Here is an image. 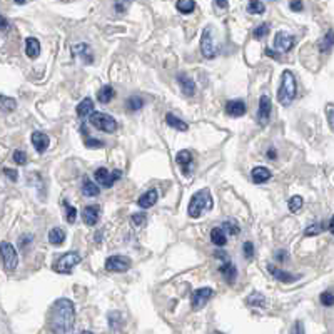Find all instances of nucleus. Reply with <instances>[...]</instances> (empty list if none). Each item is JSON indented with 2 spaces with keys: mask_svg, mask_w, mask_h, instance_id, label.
<instances>
[{
  "mask_svg": "<svg viewBox=\"0 0 334 334\" xmlns=\"http://www.w3.org/2000/svg\"><path fill=\"white\" fill-rule=\"evenodd\" d=\"M132 262L126 256H111L106 259V269L111 273H126L131 269Z\"/></svg>",
  "mask_w": 334,
  "mask_h": 334,
  "instance_id": "nucleus-10",
  "label": "nucleus"
},
{
  "mask_svg": "<svg viewBox=\"0 0 334 334\" xmlns=\"http://www.w3.org/2000/svg\"><path fill=\"white\" fill-rule=\"evenodd\" d=\"M0 247H2L3 267H5V271H8V273H13V271L17 269V266H18V256H17L15 247H13L10 242H7V241H3L2 244H0Z\"/></svg>",
  "mask_w": 334,
  "mask_h": 334,
  "instance_id": "nucleus-8",
  "label": "nucleus"
},
{
  "mask_svg": "<svg viewBox=\"0 0 334 334\" xmlns=\"http://www.w3.org/2000/svg\"><path fill=\"white\" fill-rule=\"evenodd\" d=\"M0 100H2V111L3 112L15 111V106H17L15 99H10V97H7V95H2V97H0Z\"/></svg>",
  "mask_w": 334,
  "mask_h": 334,
  "instance_id": "nucleus-38",
  "label": "nucleus"
},
{
  "mask_svg": "<svg viewBox=\"0 0 334 334\" xmlns=\"http://www.w3.org/2000/svg\"><path fill=\"white\" fill-rule=\"evenodd\" d=\"M75 324V308L74 303L67 298L57 299L50 308L49 328L54 334H69Z\"/></svg>",
  "mask_w": 334,
  "mask_h": 334,
  "instance_id": "nucleus-1",
  "label": "nucleus"
},
{
  "mask_svg": "<svg viewBox=\"0 0 334 334\" xmlns=\"http://www.w3.org/2000/svg\"><path fill=\"white\" fill-rule=\"evenodd\" d=\"M121 319H122V316H121V314H119V313H116V311L109 314V324H111V328H112V329H117V328L122 324Z\"/></svg>",
  "mask_w": 334,
  "mask_h": 334,
  "instance_id": "nucleus-42",
  "label": "nucleus"
},
{
  "mask_svg": "<svg viewBox=\"0 0 334 334\" xmlns=\"http://www.w3.org/2000/svg\"><path fill=\"white\" fill-rule=\"evenodd\" d=\"M175 162L182 167V174H189L190 172V166H192V154L190 151H179L177 156H175Z\"/></svg>",
  "mask_w": 334,
  "mask_h": 334,
  "instance_id": "nucleus-21",
  "label": "nucleus"
},
{
  "mask_svg": "<svg viewBox=\"0 0 334 334\" xmlns=\"http://www.w3.org/2000/svg\"><path fill=\"white\" fill-rule=\"evenodd\" d=\"M291 334H304V326L301 321H296L293 329H291Z\"/></svg>",
  "mask_w": 334,
  "mask_h": 334,
  "instance_id": "nucleus-50",
  "label": "nucleus"
},
{
  "mask_svg": "<svg viewBox=\"0 0 334 334\" xmlns=\"http://www.w3.org/2000/svg\"><path fill=\"white\" fill-rule=\"evenodd\" d=\"M212 296H214V291L211 288H199V289H195L192 293V296H190V306H192L194 311H197V309H202L209 303V299H211Z\"/></svg>",
  "mask_w": 334,
  "mask_h": 334,
  "instance_id": "nucleus-9",
  "label": "nucleus"
},
{
  "mask_svg": "<svg viewBox=\"0 0 334 334\" xmlns=\"http://www.w3.org/2000/svg\"><path fill=\"white\" fill-rule=\"evenodd\" d=\"M271 30V25L269 23H261L259 27H256L254 30H252V35L256 37V39H262V37H266L267 33Z\"/></svg>",
  "mask_w": 334,
  "mask_h": 334,
  "instance_id": "nucleus-41",
  "label": "nucleus"
},
{
  "mask_svg": "<svg viewBox=\"0 0 334 334\" xmlns=\"http://www.w3.org/2000/svg\"><path fill=\"white\" fill-rule=\"evenodd\" d=\"M25 54L28 59H37L40 54V44L35 37H28L25 40Z\"/></svg>",
  "mask_w": 334,
  "mask_h": 334,
  "instance_id": "nucleus-25",
  "label": "nucleus"
},
{
  "mask_svg": "<svg viewBox=\"0 0 334 334\" xmlns=\"http://www.w3.org/2000/svg\"><path fill=\"white\" fill-rule=\"evenodd\" d=\"M200 52L206 59H214L219 52L217 40H216V32L211 25H207L202 30V35H200Z\"/></svg>",
  "mask_w": 334,
  "mask_h": 334,
  "instance_id": "nucleus-4",
  "label": "nucleus"
},
{
  "mask_svg": "<svg viewBox=\"0 0 334 334\" xmlns=\"http://www.w3.org/2000/svg\"><path fill=\"white\" fill-rule=\"evenodd\" d=\"M267 157H269L271 161H274V159H276V151L273 149V147H271V149L267 151Z\"/></svg>",
  "mask_w": 334,
  "mask_h": 334,
  "instance_id": "nucleus-57",
  "label": "nucleus"
},
{
  "mask_svg": "<svg viewBox=\"0 0 334 334\" xmlns=\"http://www.w3.org/2000/svg\"><path fill=\"white\" fill-rule=\"evenodd\" d=\"M247 12L254 13V15H261V13L266 12L264 2H259V0H252V2L247 3Z\"/></svg>",
  "mask_w": 334,
  "mask_h": 334,
  "instance_id": "nucleus-37",
  "label": "nucleus"
},
{
  "mask_svg": "<svg viewBox=\"0 0 334 334\" xmlns=\"http://www.w3.org/2000/svg\"><path fill=\"white\" fill-rule=\"evenodd\" d=\"M264 54L267 57H271V59H279V54H274V50H271V49H264Z\"/></svg>",
  "mask_w": 334,
  "mask_h": 334,
  "instance_id": "nucleus-55",
  "label": "nucleus"
},
{
  "mask_svg": "<svg viewBox=\"0 0 334 334\" xmlns=\"http://www.w3.org/2000/svg\"><path fill=\"white\" fill-rule=\"evenodd\" d=\"M274 257H276V261H279V262H286V261L289 259V252L286 251V249H279V251H276Z\"/></svg>",
  "mask_w": 334,
  "mask_h": 334,
  "instance_id": "nucleus-47",
  "label": "nucleus"
},
{
  "mask_svg": "<svg viewBox=\"0 0 334 334\" xmlns=\"http://www.w3.org/2000/svg\"><path fill=\"white\" fill-rule=\"evenodd\" d=\"M100 219V207L99 206H85L82 209V221L87 226H95Z\"/></svg>",
  "mask_w": 334,
  "mask_h": 334,
  "instance_id": "nucleus-16",
  "label": "nucleus"
},
{
  "mask_svg": "<svg viewBox=\"0 0 334 334\" xmlns=\"http://www.w3.org/2000/svg\"><path fill=\"white\" fill-rule=\"evenodd\" d=\"M30 242H32V236H30V234H27V236H22V237H20L18 244H20L22 249H25V247H27L28 244H30Z\"/></svg>",
  "mask_w": 334,
  "mask_h": 334,
  "instance_id": "nucleus-51",
  "label": "nucleus"
},
{
  "mask_svg": "<svg viewBox=\"0 0 334 334\" xmlns=\"http://www.w3.org/2000/svg\"><path fill=\"white\" fill-rule=\"evenodd\" d=\"M72 50H74V54L77 55V57H80L85 64H90V62H94V54H92V49L87 45V44H75L74 47H72Z\"/></svg>",
  "mask_w": 334,
  "mask_h": 334,
  "instance_id": "nucleus-23",
  "label": "nucleus"
},
{
  "mask_svg": "<svg viewBox=\"0 0 334 334\" xmlns=\"http://www.w3.org/2000/svg\"><path fill=\"white\" fill-rule=\"evenodd\" d=\"M267 271H269V274L273 276L274 279L281 281V283H294V281H298L301 278L299 274H289L286 273V271L279 269V267H276L274 264H267Z\"/></svg>",
  "mask_w": 334,
  "mask_h": 334,
  "instance_id": "nucleus-15",
  "label": "nucleus"
},
{
  "mask_svg": "<svg viewBox=\"0 0 334 334\" xmlns=\"http://www.w3.org/2000/svg\"><path fill=\"white\" fill-rule=\"evenodd\" d=\"M211 241L217 247H222L227 244V234L222 231V227H214L211 231Z\"/></svg>",
  "mask_w": 334,
  "mask_h": 334,
  "instance_id": "nucleus-26",
  "label": "nucleus"
},
{
  "mask_svg": "<svg viewBox=\"0 0 334 334\" xmlns=\"http://www.w3.org/2000/svg\"><path fill=\"white\" fill-rule=\"evenodd\" d=\"M157 199H159V194H157V190L156 189H149L147 192H144L139 199H137V204H139L142 209H149L152 206H156Z\"/></svg>",
  "mask_w": 334,
  "mask_h": 334,
  "instance_id": "nucleus-20",
  "label": "nucleus"
},
{
  "mask_svg": "<svg viewBox=\"0 0 334 334\" xmlns=\"http://www.w3.org/2000/svg\"><path fill=\"white\" fill-rule=\"evenodd\" d=\"M319 301H321V304L326 308L334 306V293H331V291H324V293L319 296Z\"/></svg>",
  "mask_w": 334,
  "mask_h": 334,
  "instance_id": "nucleus-40",
  "label": "nucleus"
},
{
  "mask_svg": "<svg viewBox=\"0 0 334 334\" xmlns=\"http://www.w3.org/2000/svg\"><path fill=\"white\" fill-rule=\"evenodd\" d=\"M80 334H92V333H90V331H84V333H80Z\"/></svg>",
  "mask_w": 334,
  "mask_h": 334,
  "instance_id": "nucleus-59",
  "label": "nucleus"
},
{
  "mask_svg": "<svg viewBox=\"0 0 334 334\" xmlns=\"http://www.w3.org/2000/svg\"><path fill=\"white\" fill-rule=\"evenodd\" d=\"M214 206L212 202V194L209 189H200L199 192H195L192 197H190L187 212L192 219H197L202 216L206 211H211Z\"/></svg>",
  "mask_w": 334,
  "mask_h": 334,
  "instance_id": "nucleus-2",
  "label": "nucleus"
},
{
  "mask_svg": "<svg viewBox=\"0 0 334 334\" xmlns=\"http://www.w3.org/2000/svg\"><path fill=\"white\" fill-rule=\"evenodd\" d=\"M219 273L222 274V278H224V281H227L229 284H232L234 281H236V278H237V269H236V266H234V262H231V261H224L221 266H219Z\"/></svg>",
  "mask_w": 334,
  "mask_h": 334,
  "instance_id": "nucleus-17",
  "label": "nucleus"
},
{
  "mask_svg": "<svg viewBox=\"0 0 334 334\" xmlns=\"http://www.w3.org/2000/svg\"><path fill=\"white\" fill-rule=\"evenodd\" d=\"M85 146H87L89 149H100V147H104V142L99 139H87L85 141Z\"/></svg>",
  "mask_w": 334,
  "mask_h": 334,
  "instance_id": "nucleus-46",
  "label": "nucleus"
},
{
  "mask_svg": "<svg viewBox=\"0 0 334 334\" xmlns=\"http://www.w3.org/2000/svg\"><path fill=\"white\" fill-rule=\"evenodd\" d=\"M214 5L219 7V8H227L229 3L227 2H219V0H216V2H214Z\"/></svg>",
  "mask_w": 334,
  "mask_h": 334,
  "instance_id": "nucleus-56",
  "label": "nucleus"
},
{
  "mask_svg": "<svg viewBox=\"0 0 334 334\" xmlns=\"http://www.w3.org/2000/svg\"><path fill=\"white\" fill-rule=\"evenodd\" d=\"M82 194L87 195V197H97V195L100 194V187L95 182H92L90 179L85 177L84 184H82Z\"/></svg>",
  "mask_w": 334,
  "mask_h": 334,
  "instance_id": "nucleus-28",
  "label": "nucleus"
},
{
  "mask_svg": "<svg viewBox=\"0 0 334 334\" xmlns=\"http://www.w3.org/2000/svg\"><path fill=\"white\" fill-rule=\"evenodd\" d=\"M3 174H5L10 180H13V182H17L18 174H17V170H15V169H10V167H3Z\"/></svg>",
  "mask_w": 334,
  "mask_h": 334,
  "instance_id": "nucleus-48",
  "label": "nucleus"
},
{
  "mask_svg": "<svg viewBox=\"0 0 334 334\" xmlns=\"http://www.w3.org/2000/svg\"><path fill=\"white\" fill-rule=\"evenodd\" d=\"M221 227H222V231L227 234V236H236V234L241 232L239 224H237L236 221H232V219H229V221H224L221 224Z\"/></svg>",
  "mask_w": 334,
  "mask_h": 334,
  "instance_id": "nucleus-33",
  "label": "nucleus"
},
{
  "mask_svg": "<svg viewBox=\"0 0 334 334\" xmlns=\"http://www.w3.org/2000/svg\"><path fill=\"white\" fill-rule=\"evenodd\" d=\"M289 8L293 12H303V8H304V3L303 2H299V0H296V2H289Z\"/></svg>",
  "mask_w": 334,
  "mask_h": 334,
  "instance_id": "nucleus-49",
  "label": "nucleus"
},
{
  "mask_svg": "<svg viewBox=\"0 0 334 334\" xmlns=\"http://www.w3.org/2000/svg\"><path fill=\"white\" fill-rule=\"evenodd\" d=\"M12 159L15 161V164H18V166H25L27 164V154L23 151H15L12 154Z\"/></svg>",
  "mask_w": 334,
  "mask_h": 334,
  "instance_id": "nucleus-43",
  "label": "nucleus"
},
{
  "mask_svg": "<svg viewBox=\"0 0 334 334\" xmlns=\"http://www.w3.org/2000/svg\"><path fill=\"white\" fill-rule=\"evenodd\" d=\"M251 177H252V182L254 184H264L273 177V174H271V170L267 169V167L257 166L251 170Z\"/></svg>",
  "mask_w": 334,
  "mask_h": 334,
  "instance_id": "nucleus-19",
  "label": "nucleus"
},
{
  "mask_svg": "<svg viewBox=\"0 0 334 334\" xmlns=\"http://www.w3.org/2000/svg\"><path fill=\"white\" fill-rule=\"evenodd\" d=\"M175 8H177L180 13H190L194 12L195 2L194 0H177V2H175Z\"/></svg>",
  "mask_w": 334,
  "mask_h": 334,
  "instance_id": "nucleus-34",
  "label": "nucleus"
},
{
  "mask_svg": "<svg viewBox=\"0 0 334 334\" xmlns=\"http://www.w3.org/2000/svg\"><path fill=\"white\" fill-rule=\"evenodd\" d=\"M296 77L291 70H284L283 75H281V87L278 90V100L281 106L289 107L293 104V100L296 97Z\"/></svg>",
  "mask_w": 334,
  "mask_h": 334,
  "instance_id": "nucleus-3",
  "label": "nucleus"
},
{
  "mask_svg": "<svg viewBox=\"0 0 334 334\" xmlns=\"http://www.w3.org/2000/svg\"><path fill=\"white\" fill-rule=\"evenodd\" d=\"M126 106L131 112H137L144 107V99H142L141 95H131V97L127 99Z\"/></svg>",
  "mask_w": 334,
  "mask_h": 334,
  "instance_id": "nucleus-31",
  "label": "nucleus"
},
{
  "mask_svg": "<svg viewBox=\"0 0 334 334\" xmlns=\"http://www.w3.org/2000/svg\"><path fill=\"white\" fill-rule=\"evenodd\" d=\"M90 124H92V127L107 134H114L117 131V121L112 116L104 112H94L90 116Z\"/></svg>",
  "mask_w": 334,
  "mask_h": 334,
  "instance_id": "nucleus-6",
  "label": "nucleus"
},
{
  "mask_svg": "<svg viewBox=\"0 0 334 334\" xmlns=\"http://www.w3.org/2000/svg\"><path fill=\"white\" fill-rule=\"evenodd\" d=\"M247 112V107H246V102L241 99H234V100H229L226 102V114L231 117H242L244 114Z\"/></svg>",
  "mask_w": 334,
  "mask_h": 334,
  "instance_id": "nucleus-13",
  "label": "nucleus"
},
{
  "mask_svg": "<svg viewBox=\"0 0 334 334\" xmlns=\"http://www.w3.org/2000/svg\"><path fill=\"white\" fill-rule=\"evenodd\" d=\"M333 47H334V30H328L326 35L319 42V50H321L323 54H329V52L333 50Z\"/></svg>",
  "mask_w": 334,
  "mask_h": 334,
  "instance_id": "nucleus-27",
  "label": "nucleus"
},
{
  "mask_svg": "<svg viewBox=\"0 0 334 334\" xmlns=\"http://www.w3.org/2000/svg\"><path fill=\"white\" fill-rule=\"evenodd\" d=\"M114 95H116V92H114L112 85H104L97 92V100L100 104H109L114 99Z\"/></svg>",
  "mask_w": 334,
  "mask_h": 334,
  "instance_id": "nucleus-29",
  "label": "nucleus"
},
{
  "mask_svg": "<svg viewBox=\"0 0 334 334\" xmlns=\"http://www.w3.org/2000/svg\"><path fill=\"white\" fill-rule=\"evenodd\" d=\"M328 227H329V231H331V234L334 236V216L331 217V221H329V226Z\"/></svg>",
  "mask_w": 334,
  "mask_h": 334,
  "instance_id": "nucleus-58",
  "label": "nucleus"
},
{
  "mask_svg": "<svg viewBox=\"0 0 334 334\" xmlns=\"http://www.w3.org/2000/svg\"><path fill=\"white\" fill-rule=\"evenodd\" d=\"M288 207L291 212H298L301 207H303V197L301 195H293L289 200H288Z\"/></svg>",
  "mask_w": 334,
  "mask_h": 334,
  "instance_id": "nucleus-39",
  "label": "nucleus"
},
{
  "mask_svg": "<svg viewBox=\"0 0 334 334\" xmlns=\"http://www.w3.org/2000/svg\"><path fill=\"white\" fill-rule=\"evenodd\" d=\"M214 334H221V333H214Z\"/></svg>",
  "mask_w": 334,
  "mask_h": 334,
  "instance_id": "nucleus-60",
  "label": "nucleus"
},
{
  "mask_svg": "<svg viewBox=\"0 0 334 334\" xmlns=\"http://www.w3.org/2000/svg\"><path fill=\"white\" fill-rule=\"evenodd\" d=\"M94 177H95V182L99 185H102V187H106V189H111L114 182L122 177V170H119V169L109 170L106 167H99V169L94 172Z\"/></svg>",
  "mask_w": 334,
  "mask_h": 334,
  "instance_id": "nucleus-7",
  "label": "nucleus"
},
{
  "mask_svg": "<svg viewBox=\"0 0 334 334\" xmlns=\"http://www.w3.org/2000/svg\"><path fill=\"white\" fill-rule=\"evenodd\" d=\"M80 261H82V257H80V254L77 251L65 252L64 256H60L59 259L55 261L54 271H55V273H59V274H69Z\"/></svg>",
  "mask_w": 334,
  "mask_h": 334,
  "instance_id": "nucleus-5",
  "label": "nucleus"
},
{
  "mask_svg": "<svg viewBox=\"0 0 334 334\" xmlns=\"http://www.w3.org/2000/svg\"><path fill=\"white\" fill-rule=\"evenodd\" d=\"M294 44H296V37L291 35V33H288V32H278V33H276L274 49L278 52H283V54H286V52H289L291 49H293Z\"/></svg>",
  "mask_w": 334,
  "mask_h": 334,
  "instance_id": "nucleus-12",
  "label": "nucleus"
},
{
  "mask_svg": "<svg viewBox=\"0 0 334 334\" xmlns=\"http://www.w3.org/2000/svg\"><path fill=\"white\" fill-rule=\"evenodd\" d=\"M166 122H167V126H169V127H172V129H175V131H179V132L189 131V124L185 121H182V119L175 117L174 114H167Z\"/></svg>",
  "mask_w": 334,
  "mask_h": 334,
  "instance_id": "nucleus-24",
  "label": "nucleus"
},
{
  "mask_svg": "<svg viewBox=\"0 0 334 334\" xmlns=\"http://www.w3.org/2000/svg\"><path fill=\"white\" fill-rule=\"evenodd\" d=\"M146 222V212H137L132 216V224L134 226H142Z\"/></svg>",
  "mask_w": 334,
  "mask_h": 334,
  "instance_id": "nucleus-45",
  "label": "nucleus"
},
{
  "mask_svg": "<svg viewBox=\"0 0 334 334\" xmlns=\"http://www.w3.org/2000/svg\"><path fill=\"white\" fill-rule=\"evenodd\" d=\"M62 204H64V207H65V219H67V222L74 224L75 219H77V209H75L74 206H70L69 200H67V199L62 200Z\"/></svg>",
  "mask_w": 334,
  "mask_h": 334,
  "instance_id": "nucleus-35",
  "label": "nucleus"
},
{
  "mask_svg": "<svg viewBox=\"0 0 334 334\" xmlns=\"http://www.w3.org/2000/svg\"><path fill=\"white\" fill-rule=\"evenodd\" d=\"M271 112H273V104H271L269 95H261L259 99V111H257V124L261 127H264L269 124Z\"/></svg>",
  "mask_w": 334,
  "mask_h": 334,
  "instance_id": "nucleus-11",
  "label": "nucleus"
},
{
  "mask_svg": "<svg viewBox=\"0 0 334 334\" xmlns=\"http://www.w3.org/2000/svg\"><path fill=\"white\" fill-rule=\"evenodd\" d=\"M246 303L249 306H257V308H267V299L261 293H252L249 298L246 299Z\"/></svg>",
  "mask_w": 334,
  "mask_h": 334,
  "instance_id": "nucleus-32",
  "label": "nucleus"
},
{
  "mask_svg": "<svg viewBox=\"0 0 334 334\" xmlns=\"http://www.w3.org/2000/svg\"><path fill=\"white\" fill-rule=\"evenodd\" d=\"M32 144H33V147H35V151L39 152V154H44V152L49 149V146H50V139H49V136H47L45 132H40V131H35V132H32Z\"/></svg>",
  "mask_w": 334,
  "mask_h": 334,
  "instance_id": "nucleus-14",
  "label": "nucleus"
},
{
  "mask_svg": "<svg viewBox=\"0 0 334 334\" xmlns=\"http://www.w3.org/2000/svg\"><path fill=\"white\" fill-rule=\"evenodd\" d=\"M94 112L95 111H94V100L92 99L85 97V99L80 100L79 106H77V116H79L80 121H85V119L92 116Z\"/></svg>",
  "mask_w": 334,
  "mask_h": 334,
  "instance_id": "nucleus-18",
  "label": "nucleus"
},
{
  "mask_svg": "<svg viewBox=\"0 0 334 334\" xmlns=\"http://www.w3.org/2000/svg\"><path fill=\"white\" fill-rule=\"evenodd\" d=\"M129 5H131L129 2H116V3H114V7H116L117 12H124Z\"/></svg>",
  "mask_w": 334,
  "mask_h": 334,
  "instance_id": "nucleus-52",
  "label": "nucleus"
},
{
  "mask_svg": "<svg viewBox=\"0 0 334 334\" xmlns=\"http://www.w3.org/2000/svg\"><path fill=\"white\" fill-rule=\"evenodd\" d=\"M242 252H244V257L246 259H252L254 257V246H252V242H244V246H242Z\"/></svg>",
  "mask_w": 334,
  "mask_h": 334,
  "instance_id": "nucleus-44",
  "label": "nucleus"
},
{
  "mask_svg": "<svg viewBox=\"0 0 334 334\" xmlns=\"http://www.w3.org/2000/svg\"><path fill=\"white\" fill-rule=\"evenodd\" d=\"M324 231H326V224H324V222H314L309 227H306V231H304V236H308V237L318 236V234H321Z\"/></svg>",
  "mask_w": 334,
  "mask_h": 334,
  "instance_id": "nucleus-36",
  "label": "nucleus"
},
{
  "mask_svg": "<svg viewBox=\"0 0 334 334\" xmlns=\"http://www.w3.org/2000/svg\"><path fill=\"white\" fill-rule=\"evenodd\" d=\"M0 28H2V32H5L8 28V20L5 18V15H0Z\"/></svg>",
  "mask_w": 334,
  "mask_h": 334,
  "instance_id": "nucleus-53",
  "label": "nucleus"
},
{
  "mask_svg": "<svg viewBox=\"0 0 334 334\" xmlns=\"http://www.w3.org/2000/svg\"><path fill=\"white\" fill-rule=\"evenodd\" d=\"M177 82L180 85V90L184 92V95H187V97H192L195 94V84L194 80L187 77L185 74H177Z\"/></svg>",
  "mask_w": 334,
  "mask_h": 334,
  "instance_id": "nucleus-22",
  "label": "nucleus"
},
{
  "mask_svg": "<svg viewBox=\"0 0 334 334\" xmlns=\"http://www.w3.org/2000/svg\"><path fill=\"white\" fill-rule=\"evenodd\" d=\"M328 117H329V126L334 129V109H328Z\"/></svg>",
  "mask_w": 334,
  "mask_h": 334,
  "instance_id": "nucleus-54",
  "label": "nucleus"
},
{
  "mask_svg": "<svg viewBox=\"0 0 334 334\" xmlns=\"http://www.w3.org/2000/svg\"><path fill=\"white\" fill-rule=\"evenodd\" d=\"M64 241H65V232L62 231L60 227L50 229V232H49V242H50L52 246H60Z\"/></svg>",
  "mask_w": 334,
  "mask_h": 334,
  "instance_id": "nucleus-30",
  "label": "nucleus"
}]
</instances>
